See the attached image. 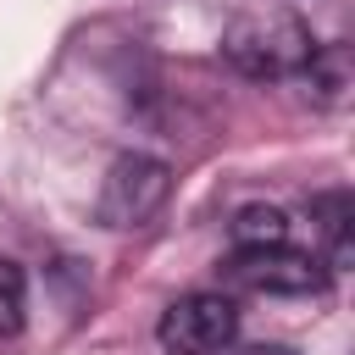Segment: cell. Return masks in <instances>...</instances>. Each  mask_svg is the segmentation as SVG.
<instances>
[{
    "label": "cell",
    "mask_w": 355,
    "mask_h": 355,
    "mask_svg": "<svg viewBox=\"0 0 355 355\" xmlns=\"http://www.w3.org/2000/svg\"><path fill=\"white\" fill-rule=\"evenodd\" d=\"M222 55L244 72V78H288L305 72L316 55V39L305 33V22L266 11V17H239L222 39Z\"/></svg>",
    "instance_id": "6da1fadb"
},
{
    "label": "cell",
    "mask_w": 355,
    "mask_h": 355,
    "mask_svg": "<svg viewBox=\"0 0 355 355\" xmlns=\"http://www.w3.org/2000/svg\"><path fill=\"white\" fill-rule=\"evenodd\" d=\"M172 194V172L166 161L155 155H116L111 172L100 178V194H94V222L111 227V233H128V227H144Z\"/></svg>",
    "instance_id": "7a4b0ae2"
},
{
    "label": "cell",
    "mask_w": 355,
    "mask_h": 355,
    "mask_svg": "<svg viewBox=\"0 0 355 355\" xmlns=\"http://www.w3.org/2000/svg\"><path fill=\"white\" fill-rule=\"evenodd\" d=\"M239 333V305L227 294H183L161 311L155 338L166 355H216Z\"/></svg>",
    "instance_id": "3957f363"
},
{
    "label": "cell",
    "mask_w": 355,
    "mask_h": 355,
    "mask_svg": "<svg viewBox=\"0 0 355 355\" xmlns=\"http://www.w3.org/2000/svg\"><path fill=\"white\" fill-rule=\"evenodd\" d=\"M227 283H239L250 294H322L327 266L316 255H305V250L266 244V250H239L227 261Z\"/></svg>",
    "instance_id": "277c9868"
},
{
    "label": "cell",
    "mask_w": 355,
    "mask_h": 355,
    "mask_svg": "<svg viewBox=\"0 0 355 355\" xmlns=\"http://www.w3.org/2000/svg\"><path fill=\"white\" fill-rule=\"evenodd\" d=\"M311 222H316V233L327 239V261H333V266H349V255H355V239H349L355 200H349V189L316 194V200H311Z\"/></svg>",
    "instance_id": "5b68a950"
},
{
    "label": "cell",
    "mask_w": 355,
    "mask_h": 355,
    "mask_svg": "<svg viewBox=\"0 0 355 355\" xmlns=\"http://www.w3.org/2000/svg\"><path fill=\"white\" fill-rule=\"evenodd\" d=\"M233 244H239V250L288 244V216H283L277 205H239V211H233Z\"/></svg>",
    "instance_id": "8992f818"
},
{
    "label": "cell",
    "mask_w": 355,
    "mask_h": 355,
    "mask_svg": "<svg viewBox=\"0 0 355 355\" xmlns=\"http://www.w3.org/2000/svg\"><path fill=\"white\" fill-rule=\"evenodd\" d=\"M22 316H28V277L17 261L0 255V338H11L22 327Z\"/></svg>",
    "instance_id": "52a82bcc"
},
{
    "label": "cell",
    "mask_w": 355,
    "mask_h": 355,
    "mask_svg": "<svg viewBox=\"0 0 355 355\" xmlns=\"http://www.w3.org/2000/svg\"><path fill=\"white\" fill-rule=\"evenodd\" d=\"M233 355H300V349H288V344H250V349H233Z\"/></svg>",
    "instance_id": "ba28073f"
}]
</instances>
